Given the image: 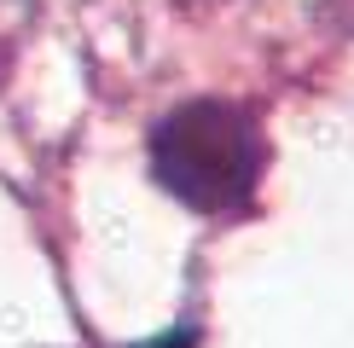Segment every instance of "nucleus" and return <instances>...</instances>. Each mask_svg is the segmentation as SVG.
<instances>
[{"label":"nucleus","mask_w":354,"mask_h":348,"mask_svg":"<svg viewBox=\"0 0 354 348\" xmlns=\"http://www.w3.org/2000/svg\"><path fill=\"white\" fill-rule=\"evenodd\" d=\"M151 174L186 209H203V215L239 209L256 192V174H261L256 122L244 110L221 105V99H192V105L169 110L157 122Z\"/></svg>","instance_id":"f257e3e1"}]
</instances>
